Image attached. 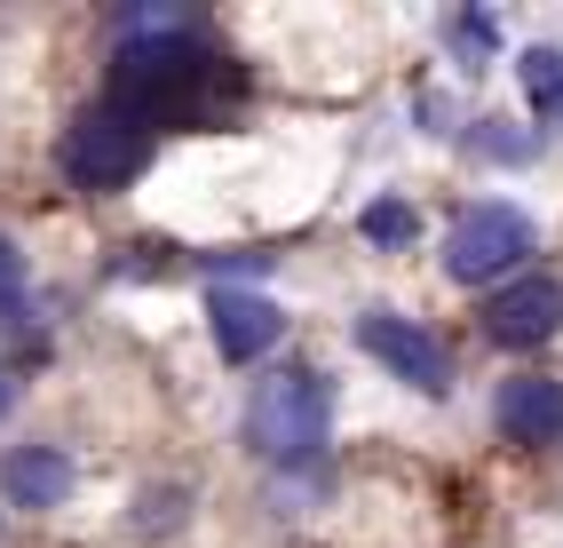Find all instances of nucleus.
<instances>
[{
  "mask_svg": "<svg viewBox=\"0 0 563 548\" xmlns=\"http://www.w3.org/2000/svg\"><path fill=\"white\" fill-rule=\"evenodd\" d=\"M24 310V254L16 239H0V318H16Z\"/></svg>",
  "mask_w": 563,
  "mask_h": 548,
  "instance_id": "14",
  "label": "nucleus"
},
{
  "mask_svg": "<svg viewBox=\"0 0 563 548\" xmlns=\"http://www.w3.org/2000/svg\"><path fill=\"white\" fill-rule=\"evenodd\" d=\"M9 406H16V382H9V374H0V421H9Z\"/></svg>",
  "mask_w": 563,
  "mask_h": 548,
  "instance_id": "15",
  "label": "nucleus"
},
{
  "mask_svg": "<svg viewBox=\"0 0 563 548\" xmlns=\"http://www.w3.org/2000/svg\"><path fill=\"white\" fill-rule=\"evenodd\" d=\"M222 88H231L222 56L175 9H135L128 32H120V48H111V80H103V96L120 103V112H135L152 135L214 120Z\"/></svg>",
  "mask_w": 563,
  "mask_h": 548,
  "instance_id": "1",
  "label": "nucleus"
},
{
  "mask_svg": "<svg viewBox=\"0 0 563 548\" xmlns=\"http://www.w3.org/2000/svg\"><path fill=\"white\" fill-rule=\"evenodd\" d=\"M207 335H214L222 365H254L262 350H278L286 310L271 295H254V286H214L207 295Z\"/></svg>",
  "mask_w": 563,
  "mask_h": 548,
  "instance_id": "7",
  "label": "nucleus"
},
{
  "mask_svg": "<svg viewBox=\"0 0 563 548\" xmlns=\"http://www.w3.org/2000/svg\"><path fill=\"white\" fill-rule=\"evenodd\" d=\"M516 80H523V96H532L540 128H563V48H523Z\"/></svg>",
  "mask_w": 563,
  "mask_h": 548,
  "instance_id": "10",
  "label": "nucleus"
},
{
  "mask_svg": "<svg viewBox=\"0 0 563 548\" xmlns=\"http://www.w3.org/2000/svg\"><path fill=\"white\" fill-rule=\"evenodd\" d=\"M532 246H540V223L516 199H476L444 231V278L453 286H508V271H523Z\"/></svg>",
  "mask_w": 563,
  "mask_h": 548,
  "instance_id": "4",
  "label": "nucleus"
},
{
  "mask_svg": "<svg viewBox=\"0 0 563 548\" xmlns=\"http://www.w3.org/2000/svg\"><path fill=\"white\" fill-rule=\"evenodd\" d=\"M493 421L508 446L540 453V446H563V382L555 374H508L500 397H493Z\"/></svg>",
  "mask_w": 563,
  "mask_h": 548,
  "instance_id": "8",
  "label": "nucleus"
},
{
  "mask_svg": "<svg viewBox=\"0 0 563 548\" xmlns=\"http://www.w3.org/2000/svg\"><path fill=\"white\" fill-rule=\"evenodd\" d=\"M461 143H468L476 160H493V167H523V160L540 152V135H523L516 120H476V128H468Z\"/></svg>",
  "mask_w": 563,
  "mask_h": 548,
  "instance_id": "11",
  "label": "nucleus"
},
{
  "mask_svg": "<svg viewBox=\"0 0 563 548\" xmlns=\"http://www.w3.org/2000/svg\"><path fill=\"white\" fill-rule=\"evenodd\" d=\"M476 318H484V335H493L500 350H540L548 335H563V278L523 271V278L493 286Z\"/></svg>",
  "mask_w": 563,
  "mask_h": 548,
  "instance_id": "6",
  "label": "nucleus"
},
{
  "mask_svg": "<svg viewBox=\"0 0 563 548\" xmlns=\"http://www.w3.org/2000/svg\"><path fill=\"white\" fill-rule=\"evenodd\" d=\"M357 350H365L373 365H389V374H397L405 390H421V397H444V390H453V358H444V342L429 335V326L397 318V310H365V318H357Z\"/></svg>",
  "mask_w": 563,
  "mask_h": 548,
  "instance_id": "5",
  "label": "nucleus"
},
{
  "mask_svg": "<svg viewBox=\"0 0 563 548\" xmlns=\"http://www.w3.org/2000/svg\"><path fill=\"white\" fill-rule=\"evenodd\" d=\"M71 485H80V469H71V453H56V446H16L0 461V493L16 508H64Z\"/></svg>",
  "mask_w": 563,
  "mask_h": 548,
  "instance_id": "9",
  "label": "nucleus"
},
{
  "mask_svg": "<svg viewBox=\"0 0 563 548\" xmlns=\"http://www.w3.org/2000/svg\"><path fill=\"white\" fill-rule=\"evenodd\" d=\"M333 437V382L318 365H278L246 397V446L278 469H318Z\"/></svg>",
  "mask_w": 563,
  "mask_h": 548,
  "instance_id": "2",
  "label": "nucleus"
},
{
  "mask_svg": "<svg viewBox=\"0 0 563 548\" xmlns=\"http://www.w3.org/2000/svg\"><path fill=\"white\" fill-rule=\"evenodd\" d=\"M444 48H453L461 64H484L500 48V17L493 9H453V17H444Z\"/></svg>",
  "mask_w": 563,
  "mask_h": 548,
  "instance_id": "12",
  "label": "nucleus"
},
{
  "mask_svg": "<svg viewBox=\"0 0 563 548\" xmlns=\"http://www.w3.org/2000/svg\"><path fill=\"white\" fill-rule=\"evenodd\" d=\"M152 128H143L135 112H120L111 96H96L80 120L64 128V143H56V167H64V183L71 191H88V199H111V191H128V183L152 167Z\"/></svg>",
  "mask_w": 563,
  "mask_h": 548,
  "instance_id": "3",
  "label": "nucleus"
},
{
  "mask_svg": "<svg viewBox=\"0 0 563 548\" xmlns=\"http://www.w3.org/2000/svg\"><path fill=\"white\" fill-rule=\"evenodd\" d=\"M357 231L373 239V246H412V239H421V215H412V199H373L365 215H357Z\"/></svg>",
  "mask_w": 563,
  "mask_h": 548,
  "instance_id": "13",
  "label": "nucleus"
}]
</instances>
